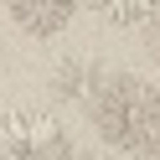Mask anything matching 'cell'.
Wrapping results in <instances>:
<instances>
[{"instance_id": "cell-1", "label": "cell", "mask_w": 160, "mask_h": 160, "mask_svg": "<svg viewBox=\"0 0 160 160\" xmlns=\"http://www.w3.org/2000/svg\"><path fill=\"white\" fill-rule=\"evenodd\" d=\"M93 129L108 139V150L160 155V88L129 72L103 78L93 98Z\"/></svg>"}, {"instance_id": "cell-2", "label": "cell", "mask_w": 160, "mask_h": 160, "mask_svg": "<svg viewBox=\"0 0 160 160\" xmlns=\"http://www.w3.org/2000/svg\"><path fill=\"white\" fill-rule=\"evenodd\" d=\"M0 160H72V139L47 108H5Z\"/></svg>"}, {"instance_id": "cell-3", "label": "cell", "mask_w": 160, "mask_h": 160, "mask_svg": "<svg viewBox=\"0 0 160 160\" xmlns=\"http://www.w3.org/2000/svg\"><path fill=\"white\" fill-rule=\"evenodd\" d=\"M72 11H78V0H5V16L16 21V31L36 36V42L57 36L72 21Z\"/></svg>"}, {"instance_id": "cell-4", "label": "cell", "mask_w": 160, "mask_h": 160, "mask_svg": "<svg viewBox=\"0 0 160 160\" xmlns=\"http://www.w3.org/2000/svg\"><path fill=\"white\" fill-rule=\"evenodd\" d=\"M98 88H103V78H98V67L93 62H83V57H67L62 67L52 72V93L57 98H98Z\"/></svg>"}, {"instance_id": "cell-5", "label": "cell", "mask_w": 160, "mask_h": 160, "mask_svg": "<svg viewBox=\"0 0 160 160\" xmlns=\"http://www.w3.org/2000/svg\"><path fill=\"white\" fill-rule=\"evenodd\" d=\"M83 5H93L114 26H150L160 16V0H83Z\"/></svg>"}, {"instance_id": "cell-6", "label": "cell", "mask_w": 160, "mask_h": 160, "mask_svg": "<svg viewBox=\"0 0 160 160\" xmlns=\"http://www.w3.org/2000/svg\"><path fill=\"white\" fill-rule=\"evenodd\" d=\"M98 160H150V155H139V150H108V155H98Z\"/></svg>"}, {"instance_id": "cell-7", "label": "cell", "mask_w": 160, "mask_h": 160, "mask_svg": "<svg viewBox=\"0 0 160 160\" xmlns=\"http://www.w3.org/2000/svg\"><path fill=\"white\" fill-rule=\"evenodd\" d=\"M150 52H155V62H160V16L150 21Z\"/></svg>"}]
</instances>
